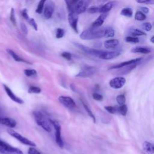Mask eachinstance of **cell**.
<instances>
[{
  "mask_svg": "<svg viewBox=\"0 0 154 154\" xmlns=\"http://www.w3.org/2000/svg\"><path fill=\"white\" fill-rule=\"evenodd\" d=\"M104 28H93L87 29L83 31L79 35V37L82 40H95L101 38L103 37Z\"/></svg>",
  "mask_w": 154,
  "mask_h": 154,
  "instance_id": "1",
  "label": "cell"
},
{
  "mask_svg": "<svg viewBox=\"0 0 154 154\" xmlns=\"http://www.w3.org/2000/svg\"><path fill=\"white\" fill-rule=\"evenodd\" d=\"M33 116L36 123L41 126L47 132H51L52 131L51 123L50 119H48L42 112L35 111L33 112Z\"/></svg>",
  "mask_w": 154,
  "mask_h": 154,
  "instance_id": "2",
  "label": "cell"
},
{
  "mask_svg": "<svg viewBox=\"0 0 154 154\" xmlns=\"http://www.w3.org/2000/svg\"><path fill=\"white\" fill-rule=\"evenodd\" d=\"M0 153L2 154H23L19 149L14 147L1 140H0Z\"/></svg>",
  "mask_w": 154,
  "mask_h": 154,
  "instance_id": "3",
  "label": "cell"
},
{
  "mask_svg": "<svg viewBox=\"0 0 154 154\" xmlns=\"http://www.w3.org/2000/svg\"><path fill=\"white\" fill-rule=\"evenodd\" d=\"M73 44L76 48H78V49H79L82 51L84 52L87 54H88L90 55L97 57L99 58V57L100 56V55L102 54V53L103 51V50H99V49H94V48H89L88 46H84L83 45H81V44H80L79 43L73 42Z\"/></svg>",
  "mask_w": 154,
  "mask_h": 154,
  "instance_id": "4",
  "label": "cell"
},
{
  "mask_svg": "<svg viewBox=\"0 0 154 154\" xmlns=\"http://www.w3.org/2000/svg\"><path fill=\"white\" fill-rule=\"evenodd\" d=\"M91 1L92 0H79L73 5L70 11H73L78 15L83 13L86 11Z\"/></svg>",
  "mask_w": 154,
  "mask_h": 154,
  "instance_id": "5",
  "label": "cell"
},
{
  "mask_svg": "<svg viewBox=\"0 0 154 154\" xmlns=\"http://www.w3.org/2000/svg\"><path fill=\"white\" fill-rule=\"evenodd\" d=\"M7 132L11 136H12L13 137H14V138L17 140L21 143H22L25 145H26V146H31V147H35L36 146V144L33 141L29 140V139L23 137L21 134L16 132L15 131H14L13 129H8Z\"/></svg>",
  "mask_w": 154,
  "mask_h": 154,
  "instance_id": "6",
  "label": "cell"
},
{
  "mask_svg": "<svg viewBox=\"0 0 154 154\" xmlns=\"http://www.w3.org/2000/svg\"><path fill=\"white\" fill-rule=\"evenodd\" d=\"M50 122L51 123V125H52L54 127V129L55 131V135L56 143L60 148H63L64 147V143L61 136V125L57 121L50 120Z\"/></svg>",
  "mask_w": 154,
  "mask_h": 154,
  "instance_id": "7",
  "label": "cell"
},
{
  "mask_svg": "<svg viewBox=\"0 0 154 154\" xmlns=\"http://www.w3.org/2000/svg\"><path fill=\"white\" fill-rule=\"evenodd\" d=\"M55 10V4L51 0H47L43 10V15L46 19H49L52 16Z\"/></svg>",
  "mask_w": 154,
  "mask_h": 154,
  "instance_id": "8",
  "label": "cell"
},
{
  "mask_svg": "<svg viewBox=\"0 0 154 154\" xmlns=\"http://www.w3.org/2000/svg\"><path fill=\"white\" fill-rule=\"evenodd\" d=\"M97 71V69L93 66H85L81 71L76 74V76L86 78L93 75Z\"/></svg>",
  "mask_w": 154,
  "mask_h": 154,
  "instance_id": "9",
  "label": "cell"
},
{
  "mask_svg": "<svg viewBox=\"0 0 154 154\" xmlns=\"http://www.w3.org/2000/svg\"><path fill=\"white\" fill-rule=\"evenodd\" d=\"M68 22L70 27L76 32H78V15L73 11H69L68 14Z\"/></svg>",
  "mask_w": 154,
  "mask_h": 154,
  "instance_id": "10",
  "label": "cell"
},
{
  "mask_svg": "<svg viewBox=\"0 0 154 154\" xmlns=\"http://www.w3.org/2000/svg\"><path fill=\"white\" fill-rule=\"evenodd\" d=\"M126 83V79L122 76H117L110 80L109 86L114 89H120L123 87Z\"/></svg>",
  "mask_w": 154,
  "mask_h": 154,
  "instance_id": "11",
  "label": "cell"
},
{
  "mask_svg": "<svg viewBox=\"0 0 154 154\" xmlns=\"http://www.w3.org/2000/svg\"><path fill=\"white\" fill-rule=\"evenodd\" d=\"M121 54V51L120 50L112 51H103L100 56L99 57L100 59L105 60H109L116 58L119 57Z\"/></svg>",
  "mask_w": 154,
  "mask_h": 154,
  "instance_id": "12",
  "label": "cell"
},
{
  "mask_svg": "<svg viewBox=\"0 0 154 154\" xmlns=\"http://www.w3.org/2000/svg\"><path fill=\"white\" fill-rule=\"evenodd\" d=\"M58 99L59 102L66 108L72 109L76 106V103L74 100L69 96H60Z\"/></svg>",
  "mask_w": 154,
  "mask_h": 154,
  "instance_id": "13",
  "label": "cell"
},
{
  "mask_svg": "<svg viewBox=\"0 0 154 154\" xmlns=\"http://www.w3.org/2000/svg\"><path fill=\"white\" fill-rule=\"evenodd\" d=\"M4 87V89L5 91L7 96L14 102H16L19 104H23L24 103V101L23 99H22L21 98H20L19 97L17 96L13 92V91L10 89V87H8L7 85L4 84L3 85Z\"/></svg>",
  "mask_w": 154,
  "mask_h": 154,
  "instance_id": "14",
  "label": "cell"
},
{
  "mask_svg": "<svg viewBox=\"0 0 154 154\" xmlns=\"http://www.w3.org/2000/svg\"><path fill=\"white\" fill-rule=\"evenodd\" d=\"M117 1H109L102 5H99V13H108L111 9H112L115 6L117 5Z\"/></svg>",
  "mask_w": 154,
  "mask_h": 154,
  "instance_id": "15",
  "label": "cell"
},
{
  "mask_svg": "<svg viewBox=\"0 0 154 154\" xmlns=\"http://www.w3.org/2000/svg\"><path fill=\"white\" fill-rule=\"evenodd\" d=\"M142 58H137L135 59H132V60H130L128 61H123L121 63H119L118 64L114 65L112 67H111L109 68V69H121L122 67H124L125 66H127L132 64H135V63H138L139 62H140L142 60Z\"/></svg>",
  "mask_w": 154,
  "mask_h": 154,
  "instance_id": "16",
  "label": "cell"
},
{
  "mask_svg": "<svg viewBox=\"0 0 154 154\" xmlns=\"http://www.w3.org/2000/svg\"><path fill=\"white\" fill-rule=\"evenodd\" d=\"M108 16V13H101L98 17L93 22L91 25V27L93 28H99L101 26V25L103 23L107 16Z\"/></svg>",
  "mask_w": 154,
  "mask_h": 154,
  "instance_id": "17",
  "label": "cell"
},
{
  "mask_svg": "<svg viewBox=\"0 0 154 154\" xmlns=\"http://www.w3.org/2000/svg\"><path fill=\"white\" fill-rule=\"evenodd\" d=\"M0 123L13 128L16 127L17 125V122L15 120H14L12 118H9V117H0Z\"/></svg>",
  "mask_w": 154,
  "mask_h": 154,
  "instance_id": "18",
  "label": "cell"
},
{
  "mask_svg": "<svg viewBox=\"0 0 154 154\" xmlns=\"http://www.w3.org/2000/svg\"><path fill=\"white\" fill-rule=\"evenodd\" d=\"M119 45V41L117 39H110L107 40L104 42L103 45L106 49H114L116 48Z\"/></svg>",
  "mask_w": 154,
  "mask_h": 154,
  "instance_id": "19",
  "label": "cell"
},
{
  "mask_svg": "<svg viewBox=\"0 0 154 154\" xmlns=\"http://www.w3.org/2000/svg\"><path fill=\"white\" fill-rule=\"evenodd\" d=\"M152 51L151 49L147 47L144 46H137L132 48L131 50V52L132 53H140V54H147L150 53Z\"/></svg>",
  "mask_w": 154,
  "mask_h": 154,
  "instance_id": "20",
  "label": "cell"
},
{
  "mask_svg": "<svg viewBox=\"0 0 154 154\" xmlns=\"http://www.w3.org/2000/svg\"><path fill=\"white\" fill-rule=\"evenodd\" d=\"M7 52L11 55V57L16 61H17V62H22V63H27V64H31L30 62L25 60V59L21 58L20 56H19L16 52H14L13 50L11 49H7Z\"/></svg>",
  "mask_w": 154,
  "mask_h": 154,
  "instance_id": "21",
  "label": "cell"
},
{
  "mask_svg": "<svg viewBox=\"0 0 154 154\" xmlns=\"http://www.w3.org/2000/svg\"><path fill=\"white\" fill-rule=\"evenodd\" d=\"M143 148L144 151L147 154H153L154 153V147L153 144L147 141H146L143 143Z\"/></svg>",
  "mask_w": 154,
  "mask_h": 154,
  "instance_id": "22",
  "label": "cell"
},
{
  "mask_svg": "<svg viewBox=\"0 0 154 154\" xmlns=\"http://www.w3.org/2000/svg\"><path fill=\"white\" fill-rule=\"evenodd\" d=\"M115 35L114 29L111 26H107L104 28L103 37L106 38H112Z\"/></svg>",
  "mask_w": 154,
  "mask_h": 154,
  "instance_id": "23",
  "label": "cell"
},
{
  "mask_svg": "<svg viewBox=\"0 0 154 154\" xmlns=\"http://www.w3.org/2000/svg\"><path fill=\"white\" fill-rule=\"evenodd\" d=\"M129 33L131 36L134 37H138V36H142V35H146V33L137 28H132L130 29L129 31Z\"/></svg>",
  "mask_w": 154,
  "mask_h": 154,
  "instance_id": "24",
  "label": "cell"
},
{
  "mask_svg": "<svg viewBox=\"0 0 154 154\" xmlns=\"http://www.w3.org/2000/svg\"><path fill=\"white\" fill-rule=\"evenodd\" d=\"M120 14L125 16V17H131L132 16L133 14V11L132 10V8H129V7H126V8H123L121 11H120Z\"/></svg>",
  "mask_w": 154,
  "mask_h": 154,
  "instance_id": "25",
  "label": "cell"
},
{
  "mask_svg": "<svg viewBox=\"0 0 154 154\" xmlns=\"http://www.w3.org/2000/svg\"><path fill=\"white\" fill-rule=\"evenodd\" d=\"M47 0H40L37 7L35 10V12L38 14H42L43 13V10L44 8V6L45 4V2Z\"/></svg>",
  "mask_w": 154,
  "mask_h": 154,
  "instance_id": "26",
  "label": "cell"
},
{
  "mask_svg": "<svg viewBox=\"0 0 154 154\" xmlns=\"http://www.w3.org/2000/svg\"><path fill=\"white\" fill-rule=\"evenodd\" d=\"M81 102H82V105H83V106H84V107L85 109L86 110L87 112L88 113V116H90V117L93 119V122H94V123H96V118H95V117H94V114H93L92 111H91V109H90V108L88 107V106L85 103H84L83 100H81Z\"/></svg>",
  "mask_w": 154,
  "mask_h": 154,
  "instance_id": "27",
  "label": "cell"
},
{
  "mask_svg": "<svg viewBox=\"0 0 154 154\" xmlns=\"http://www.w3.org/2000/svg\"><path fill=\"white\" fill-rule=\"evenodd\" d=\"M135 19L138 21H142L146 19V16L145 14L142 13L140 11H137L135 14Z\"/></svg>",
  "mask_w": 154,
  "mask_h": 154,
  "instance_id": "28",
  "label": "cell"
},
{
  "mask_svg": "<svg viewBox=\"0 0 154 154\" xmlns=\"http://www.w3.org/2000/svg\"><path fill=\"white\" fill-rule=\"evenodd\" d=\"M23 73L28 77L34 76L37 75V71L35 69H25L23 70Z\"/></svg>",
  "mask_w": 154,
  "mask_h": 154,
  "instance_id": "29",
  "label": "cell"
},
{
  "mask_svg": "<svg viewBox=\"0 0 154 154\" xmlns=\"http://www.w3.org/2000/svg\"><path fill=\"white\" fill-rule=\"evenodd\" d=\"M28 92L30 94H39L41 92V88L35 86H31L28 88Z\"/></svg>",
  "mask_w": 154,
  "mask_h": 154,
  "instance_id": "30",
  "label": "cell"
},
{
  "mask_svg": "<svg viewBox=\"0 0 154 154\" xmlns=\"http://www.w3.org/2000/svg\"><path fill=\"white\" fill-rule=\"evenodd\" d=\"M65 35V30L63 28H57L55 32V36L57 38H61Z\"/></svg>",
  "mask_w": 154,
  "mask_h": 154,
  "instance_id": "31",
  "label": "cell"
},
{
  "mask_svg": "<svg viewBox=\"0 0 154 154\" xmlns=\"http://www.w3.org/2000/svg\"><path fill=\"white\" fill-rule=\"evenodd\" d=\"M125 40L126 42L132 43H137L140 42V40L137 37H134V36H128L125 38Z\"/></svg>",
  "mask_w": 154,
  "mask_h": 154,
  "instance_id": "32",
  "label": "cell"
},
{
  "mask_svg": "<svg viewBox=\"0 0 154 154\" xmlns=\"http://www.w3.org/2000/svg\"><path fill=\"white\" fill-rule=\"evenodd\" d=\"M99 5L98 6H92L87 9V12L88 13L91 14H94V13H99Z\"/></svg>",
  "mask_w": 154,
  "mask_h": 154,
  "instance_id": "33",
  "label": "cell"
},
{
  "mask_svg": "<svg viewBox=\"0 0 154 154\" xmlns=\"http://www.w3.org/2000/svg\"><path fill=\"white\" fill-rule=\"evenodd\" d=\"M116 100L119 105H123L125 103L126 97L124 94H119L116 97Z\"/></svg>",
  "mask_w": 154,
  "mask_h": 154,
  "instance_id": "34",
  "label": "cell"
},
{
  "mask_svg": "<svg viewBox=\"0 0 154 154\" xmlns=\"http://www.w3.org/2000/svg\"><path fill=\"white\" fill-rule=\"evenodd\" d=\"M119 111L122 116H126L127 111H128V107H127L126 105H125V104L121 105L120 106L119 108Z\"/></svg>",
  "mask_w": 154,
  "mask_h": 154,
  "instance_id": "35",
  "label": "cell"
},
{
  "mask_svg": "<svg viewBox=\"0 0 154 154\" xmlns=\"http://www.w3.org/2000/svg\"><path fill=\"white\" fill-rule=\"evenodd\" d=\"M10 21L12 22V23L14 25H16V17H15V11H14V9L13 8H12L11 9V11H10Z\"/></svg>",
  "mask_w": 154,
  "mask_h": 154,
  "instance_id": "36",
  "label": "cell"
},
{
  "mask_svg": "<svg viewBox=\"0 0 154 154\" xmlns=\"http://www.w3.org/2000/svg\"><path fill=\"white\" fill-rule=\"evenodd\" d=\"M141 27L144 30L146 31H150L152 29V25L150 22H145L142 24Z\"/></svg>",
  "mask_w": 154,
  "mask_h": 154,
  "instance_id": "37",
  "label": "cell"
},
{
  "mask_svg": "<svg viewBox=\"0 0 154 154\" xmlns=\"http://www.w3.org/2000/svg\"><path fill=\"white\" fill-rule=\"evenodd\" d=\"M61 56L67 60H71L72 58V54L69 52H63L61 54Z\"/></svg>",
  "mask_w": 154,
  "mask_h": 154,
  "instance_id": "38",
  "label": "cell"
},
{
  "mask_svg": "<svg viewBox=\"0 0 154 154\" xmlns=\"http://www.w3.org/2000/svg\"><path fill=\"white\" fill-rule=\"evenodd\" d=\"M29 23L30 24V25L33 28V29L35 31H37V24L35 20L33 18H29V19L28 20Z\"/></svg>",
  "mask_w": 154,
  "mask_h": 154,
  "instance_id": "39",
  "label": "cell"
},
{
  "mask_svg": "<svg viewBox=\"0 0 154 154\" xmlns=\"http://www.w3.org/2000/svg\"><path fill=\"white\" fill-rule=\"evenodd\" d=\"M92 97L94 100H98V101H101L103 100V96L100 94H99L97 93H93L92 94Z\"/></svg>",
  "mask_w": 154,
  "mask_h": 154,
  "instance_id": "40",
  "label": "cell"
},
{
  "mask_svg": "<svg viewBox=\"0 0 154 154\" xmlns=\"http://www.w3.org/2000/svg\"><path fill=\"white\" fill-rule=\"evenodd\" d=\"M104 108L110 114H114L116 112V109L114 106H106Z\"/></svg>",
  "mask_w": 154,
  "mask_h": 154,
  "instance_id": "41",
  "label": "cell"
},
{
  "mask_svg": "<svg viewBox=\"0 0 154 154\" xmlns=\"http://www.w3.org/2000/svg\"><path fill=\"white\" fill-rule=\"evenodd\" d=\"M139 4H146L152 5L154 4V0H135Z\"/></svg>",
  "mask_w": 154,
  "mask_h": 154,
  "instance_id": "42",
  "label": "cell"
},
{
  "mask_svg": "<svg viewBox=\"0 0 154 154\" xmlns=\"http://www.w3.org/2000/svg\"><path fill=\"white\" fill-rule=\"evenodd\" d=\"M28 154H41L38 150L34 148V147H30L28 149Z\"/></svg>",
  "mask_w": 154,
  "mask_h": 154,
  "instance_id": "43",
  "label": "cell"
},
{
  "mask_svg": "<svg viewBox=\"0 0 154 154\" xmlns=\"http://www.w3.org/2000/svg\"><path fill=\"white\" fill-rule=\"evenodd\" d=\"M21 13H22V16H23V17L28 21V20L29 19V17L28 14L27 9H26V8L23 9L21 11Z\"/></svg>",
  "mask_w": 154,
  "mask_h": 154,
  "instance_id": "44",
  "label": "cell"
},
{
  "mask_svg": "<svg viewBox=\"0 0 154 154\" xmlns=\"http://www.w3.org/2000/svg\"><path fill=\"white\" fill-rule=\"evenodd\" d=\"M20 26V29H21L22 32L25 35H26L28 34V28H27L26 25L25 23H21Z\"/></svg>",
  "mask_w": 154,
  "mask_h": 154,
  "instance_id": "45",
  "label": "cell"
},
{
  "mask_svg": "<svg viewBox=\"0 0 154 154\" xmlns=\"http://www.w3.org/2000/svg\"><path fill=\"white\" fill-rule=\"evenodd\" d=\"M140 11L143 13L144 14H147L149 12V9L146 7H140Z\"/></svg>",
  "mask_w": 154,
  "mask_h": 154,
  "instance_id": "46",
  "label": "cell"
},
{
  "mask_svg": "<svg viewBox=\"0 0 154 154\" xmlns=\"http://www.w3.org/2000/svg\"><path fill=\"white\" fill-rule=\"evenodd\" d=\"M109 1H111V0H97V4L99 5H101V4L106 3V2H107Z\"/></svg>",
  "mask_w": 154,
  "mask_h": 154,
  "instance_id": "47",
  "label": "cell"
},
{
  "mask_svg": "<svg viewBox=\"0 0 154 154\" xmlns=\"http://www.w3.org/2000/svg\"><path fill=\"white\" fill-rule=\"evenodd\" d=\"M154 36H152L151 38H150V42L152 43H154Z\"/></svg>",
  "mask_w": 154,
  "mask_h": 154,
  "instance_id": "48",
  "label": "cell"
}]
</instances>
